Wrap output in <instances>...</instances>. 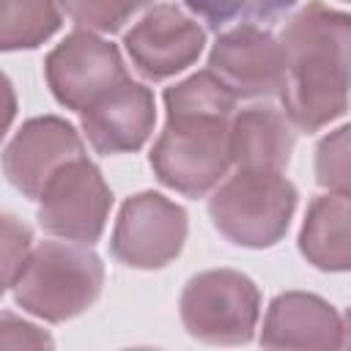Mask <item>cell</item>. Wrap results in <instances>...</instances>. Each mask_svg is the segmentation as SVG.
Instances as JSON below:
<instances>
[{"label": "cell", "mask_w": 351, "mask_h": 351, "mask_svg": "<svg viewBox=\"0 0 351 351\" xmlns=\"http://www.w3.org/2000/svg\"><path fill=\"white\" fill-rule=\"evenodd\" d=\"M214 71L236 99H266L285 82V52L280 38L258 25H236L217 36L208 52Z\"/></svg>", "instance_id": "cell-9"}, {"label": "cell", "mask_w": 351, "mask_h": 351, "mask_svg": "<svg viewBox=\"0 0 351 351\" xmlns=\"http://www.w3.org/2000/svg\"><path fill=\"white\" fill-rule=\"evenodd\" d=\"M184 5L219 33L236 25L271 22L293 8L296 0H184Z\"/></svg>", "instance_id": "cell-17"}, {"label": "cell", "mask_w": 351, "mask_h": 351, "mask_svg": "<svg viewBox=\"0 0 351 351\" xmlns=\"http://www.w3.org/2000/svg\"><path fill=\"white\" fill-rule=\"evenodd\" d=\"M112 208V192L101 170L77 156L63 165L38 197V225L58 239L77 244H96L104 233Z\"/></svg>", "instance_id": "cell-6"}, {"label": "cell", "mask_w": 351, "mask_h": 351, "mask_svg": "<svg viewBox=\"0 0 351 351\" xmlns=\"http://www.w3.org/2000/svg\"><path fill=\"white\" fill-rule=\"evenodd\" d=\"M77 156H85L80 132L58 115H38L25 121L5 143L3 170L14 189L38 200L49 178Z\"/></svg>", "instance_id": "cell-11"}, {"label": "cell", "mask_w": 351, "mask_h": 351, "mask_svg": "<svg viewBox=\"0 0 351 351\" xmlns=\"http://www.w3.org/2000/svg\"><path fill=\"white\" fill-rule=\"evenodd\" d=\"M315 181L351 197V123L329 132L315 145Z\"/></svg>", "instance_id": "cell-18"}, {"label": "cell", "mask_w": 351, "mask_h": 351, "mask_svg": "<svg viewBox=\"0 0 351 351\" xmlns=\"http://www.w3.org/2000/svg\"><path fill=\"white\" fill-rule=\"evenodd\" d=\"M148 0H63V11L80 30L115 33L121 30Z\"/></svg>", "instance_id": "cell-19"}, {"label": "cell", "mask_w": 351, "mask_h": 351, "mask_svg": "<svg viewBox=\"0 0 351 351\" xmlns=\"http://www.w3.org/2000/svg\"><path fill=\"white\" fill-rule=\"evenodd\" d=\"M156 104L151 88L126 80L80 112L82 134L101 156L132 154L145 145L154 132Z\"/></svg>", "instance_id": "cell-12"}, {"label": "cell", "mask_w": 351, "mask_h": 351, "mask_svg": "<svg viewBox=\"0 0 351 351\" xmlns=\"http://www.w3.org/2000/svg\"><path fill=\"white\" fill-rule=\"evenodd\" d=\"M167 123L151 148V170L159 184L203 197L228 176L230 121L236 96L214 71H197L165 90Z\"/></svg>", "instance_id": "cell-1"}, {"label": "cell", "mask_w": 351, "mask_h": 351, "mask_svg": "<svg viewBox=\"0 0 351 351\" xmlns=\"http://www.w3.org/2000/svg\"><path fill=\"white\" fill-rule=\"evenodd\" d=\"M293 129L282 110L261 104L239 110L230 121V159L236 170L282 173L296 143Z\"/></svg>", "instance_id": "cell-14"}, {"label": "cell", "mask_w": 351, "mask_h": 351, "mask_svg": "<svg viewBox=\"0 0 351 351\" xmlns=\"http://www.w3.org/2000/svg\"><path fill=\"white\" fill-rule=\"evenodd\" d=\"M30 250H33L30 228L25 222H19L16 217L5 214L3 217V282H5V291L14 282L16 271L22 269L25 258L30 255Z\"/></svg>", "instance_id": "cell-20"}, {"label": "cell", "mask_w": 351, "mask_h": 351, "mask_svg": "<svg viewBox=\"0 0 351 351\" xmlns=\"http://www.w3.org/2000/svg\"><path fill=\"white\" fill-rule=\"evenodd\" d=\"M299 252L321 271H351V197L326 192L307 206Z\"/></svg>", "instance_id": "cell-15"}, {"label": "cell", "mask_w": 351, "mask_h": 351, "mask_svg": "<svg viewBox=\"0 0 351 351\" xmlns=\"http://www.w3.org/2000/svg\"><path fill=\"white\" fill-rule=\"evenodd\" d=\"M63 22V0H0V49H36Z\"/></svg>", "instance_id": "cell-16"}, {"label": "cell", "mask_w": 351, "mask_h": 351, "mask_svg": "<svg viewBox=\"0 0 351 351\" xmlns=\"http://www.w3.org/2000/svg\"><path fill=\"white\" fill-rule=\"evenodd\" d=\"M104 266L90 244L44 241L30 250L14 282V302L49 324H63L85 313L101 293Z\"/></svg>", "instance_id": "cell-3"}, {"label": "cell", "mask_w": 351, "mask_h": 351, "mask_svg": "<svg viewBox=\"0 0 351 351\" xmlns=\"http://www.w3.org/2000/svg\"><path fill=\"white\" fill-rule=\"evenodd\" d=\"M280 44L282 112L299 132H318L351 101V14L313 0L285 22Z\"/></svg>", "instance_id": "cell-2"}, {"label": "cell", "mask_w": 351, "mask_h": 351, "mask_svg": "<svg viewBox=\"0 0 351 351\" xmlns=\"http://www.w3.org/2000/svg\"><path fill=\"white\" fill-rule=\"evenodd\" d=\"M296 211V186L282 173L236 170L208 197L214 228L250 250L274 247Z\"/></svg>", "instance_id": "cell-4"}, {"label": "cell", "mask_w": 351, "mask_h": 351, "mask_svg": "<svg viewBox=\"0 0 351 351\" xmlns=\"http://www.w3.org/2000/svg\"><path fill=\"white\" fill-rule=\"evenodd\" d=\"M186 211L159 192H137L123 200L110 252L118 263L129 269H162L186 241Z\"/></svg>", "instance_id": "cell-8"}, {"label": "cell", "mask_w": 351, "mask_h": 351, "mask_svg": "<svg viewBox=\"0 0 351 351\" xmlns=\"http://www.w3.org/2000/svg\"><path fill=\"white\" fill-rule=\"evenodd\" d=\"M346 3H351V0H346Z\"/></svg>", "instance_id": "cell-23"}, {"label": "cell", "mask_w": 351, "mask_h": 351, "mask_svg": "<svg viewBox=\"0 0 351 351\" xmlns=\"http://www.w3.org/2000/svg\"><path fill=\"white\" fill-rule=\"evenodd\" d=\"M44 77L52 96L74 112L88 110L112 88L129 80L115 44L93 30L69 33L44 60Z\"/></svg>", "instance_id": "cell-7"}, {"label": "cell", "mask_w": 351, "mask_h": 351, "mask_svg": "<svg viewBox=\"0 0 351 351\" xmlns=\"http://www.w3.org/2000/svg\"><path fill=\"white\" fill-rule=\"evenodd\" d=\"M340 332H343V321L326 299L315 293L288 291L271 299L261 329V346L340 348Z\"/></svg>", "instance_id": "cell-13"}, {"label": "cell", "mask_w": 351, "mask_h": 351, "mask_svg": "<svg viewBox=\"0 0 351 351\" xmlns=\"http://www.w3.org/2000/svg\"><path fill=\"white\" fill-rule=\"evenodd\" d=\"M340 346L343 348H351V307L346 310L343 315V332H340Z\"/></svg>", "instance_id": "cell-22"}, {"label": "cell", "mask_w": 351, "mask_h": 351, "mask_svg": "<svg viewBox=\"0 0 351 351\" xmlns=\"http://www.w3.org/2000/svg\"><path fill=\"white\" fill-rule=\"evenodd\" d=\"M184 329L214 346H239L252 340L261 315L258 285L236 269H208L195 274L181 291Z\"/></svg>", "instance_id": "cell-5"}, {"label": "cell", "mask_w": 351, "mask_h": 351, "mask_svg": "<svg viewBox=\"0 0 351 351\" xmlns=\"http://www.w3.org/2000/svg\"><path fill=\"white\" fill-rule=\"evenodd\" d=\"M123 47L132 66L145 80H167L200 58L206 30L178 5L159 3L126 30Z\"/></svg>", "instance_id": "cell-10"}, {"label": "cell", "mask_w": 351, "mask_h": 351, "mask_svg": "<svg viewBox=\"0 0 351 351\" xmlns=\"http://www.w3.org/2000/svg\"><path fill=\"white\" fill-rule=\"evenodd\" d=\"M52 346L55 343H52V337L44 329H38V326H33V324L11 315V313H3V318H0V348L3 351L52 348Z\"/></svg>", "instance_id": "cell-21"}]
</instances>
